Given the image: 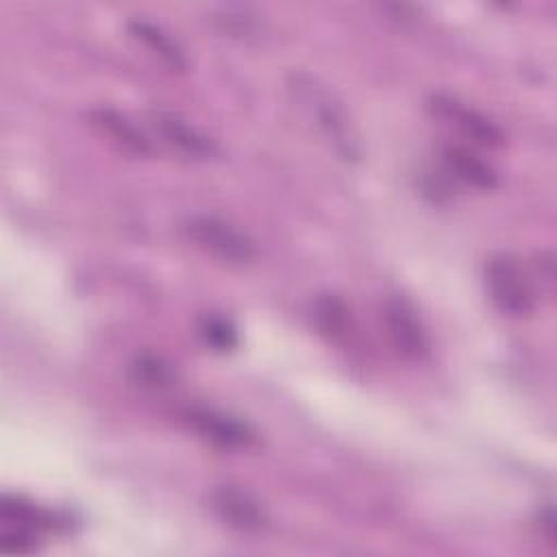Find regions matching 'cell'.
<instances>
[{"instance_id": "cell-15", "label": "cell", "mask_w": 557, "mask_h": 557, "mask_svg": "<svg viewBox=\"0 0 557 557\" xmlns=\"http://www.w3.org/2000/svg\"><path fill=\"white\" fill-rule=\"evenodd\" d=\"M35 531L11 527L0 535V550L2 553H30L35 550Z\"/></svg>"}, {"instance_id": "cell-10", "label": "cell", "mask_w": 557, "mask_h": 557, "mask_svg": "<svg viewBox=\"0 0 557 557\" xmlns=\"http://www.w3.org/2000/svg\"><path fill=\"white\" fill-rule=\"evenodd\" d=\"M442 161H444V170L453 178H457V181H461V183H466L470 187L494 189L500 183L496 170L487 161H483L476 152H472V150H468L463 146H448V148H444Z\"/></svg>"}, {"instance_id": "cell-4", "label": "cell", "mask_w": 557, "mask_h": 557, "mask_svg": "<svg viewBox=\"0 0 557 557\" xmlns=\"http://www.w3.org/2000/svg\"><path fill=\"white\" fill-rule=\"evenodd\" d=\"M148 122L163 144L189 159H211L218 154L215 141L174 111L152 109Z\"/></svg>"}, {"instance_id": "cell-1", "label": "cell", "mask_w": 557, "mask_h": 557, "mask_svg": "<svg viewBox=\"0 0 557 557\" xmlns=\"http://www.w3.org/2000/svg\"><path fill=\"white\" fill-rule=\"evenodd\" d=\"M289 91L294 100L300 102V107L311 115V120H315V126L324 139L344 161L355 163L361 159L359 133L344 102L333 91L320 85L318 78L302 72L289 76Z\"/></svg>"}, {"instance_id": "cell-8", "label": "cell", "mask_w": 557, "mask_h": 557, "mask_svg": "<svg viewBox=\"0 0 557 557\" xmlns=\"http://www.w3.org/2000/svg\"><path fill=\"white\" fill-rule=\"evenodd\" d=\"M431 109L437 117L442 120H448L450 124H455L466 137L474 139L476 144L481 146H500L503 144V133L498 126H494L485 115H481L479 111L474 109H468L463 107L461 102H457L455 98L450 96H444V94H437L431 98Z\"/></svg>"}, {"instance_id": "cell-5", "label": "cell", "mask_w": 557, "mask_h": 557, "mask_svg": "<svg viewBox=\"0 0 557 557\" xmlns=\"http://www.w3.org/2000/svg\"><path fill=\"white\" fill-rule=\"evenodd\" d=\"M383 322L394 348L407 359H422L429 339L413 307L405 298H387L383 305Z\"/></svg>"}, {"instance_id": "cell-3", "label": "cell", "mask_w": 557, "mask_h": 557, "mask_svg": "<svg viewBox=\"0 0 557 557\" xmlns=\"http://www.w3.org/2000/svg\"><path fill=\"white\" fill-rule=\"evenodd\" d=\"M185 231L189 239L196 242V246L218 257L220 261L244 265L257 259L255 242L246 233L215 215H194L185 222Z\"/></svg>"}, {"instance_id": "cell-12", "label": "cell", "mask_w": 557, "mask_h": 557, "mask_svg": "<svg viewBox=\"0 0 557 557\" xmlns=\"http://www.w3.org/2000/svg\"><path fill=\"white\" fill-rule=\"evenodd\" d=\"M131 376L141 387L157 389V387L172 385L176 374H174V368L163 357L152 352H141L131 363Z\"/></svg>"}, {"instance_id": "cell-13", "label": "cell", "mask_w": 557, "mask_h": 557, "mask_svg": "<svg viewBox=\"0 0 557 557\" xmlns=\"http://www.w3.org/2000/svg\"><path fill=\"white\" fill-rule=\"evenodd\" d=\"M198 333H200L202 342L215 352H231L239 344L237 326L228 318L218 315V313H207L198 322Z\"/></svg>"}, {"instance_id": "cell-7", "label": "cell", "mask_w": 557, "mask_h": 557, "mask_svg": "<svg viewBox=\"0 0 557 557\" xmlns=\"http://www.w3.org/2000/svg\"><path fill=\"white\" fill-rule=\"evenodd\" d=\"M211 505L231 529L252 533L265 524V513L259 500L237 485L215 487V492L211 494Z\"/></svg>"}, {"instance_id": "cell-2", "label": "cell", "mask_w": 557, "mask_h": 557, "mask_svg": "<svg viewBox=\"0 0 557 557\" xmlns=\"http://www.w3.org/2000/svg\"><path fill=\"white\" fill-rule=\"evenodd\" d=\"M485 289L498 311L511 318L535 309V289L524 268L507 252L492 255L485 263Z\"/></svg>"}, {"instance_id": "cell-9", "label": "cell", "mask_w": 557, "mask_h": 557, "mask_svg": "<svg viewBox=\"0 0 557 557\" xmlns=\"http://www.w3.org/2000/svg\"><path fill=\"white\" fill-rule=\"evenodd\" d=\"M91 124L107 135L120 150L133 154V157H150L154 152L152 141L141 133L139 126H135L124 113L111 107H96L89 111Z\"/></svg>"}, {"instance_id": "cell-14", "label": "cell", "mask_w": 557, "mask_h": 557, "mask_svg": "<svg viewBox=\"0 0 557 557\" xmlns=\"http://www.w3.org/2000/svg\"><path fill=\"white\" fill-rule=\"evenodd\" d=\"M313 320H315L320 333H324L326 337H339V335L346 333L348 309L337 296L324 294L315 300Z\"/></svg>"}, {"instance_id": "cell-6", "label": "cell", "mask_w": 557, "mask_h": 557, "mask_svg": "<svg viewBox=\"0 0 557 557\" xmlns=\"http://www.w3.org/2000/svg\"><path fill=\"white\" fill-rule=\"evenodd\" d=\"M187 422L200 437L220 448H248L257 442L255 431L246 422L222 411L191 409Z\"/></svg>"}, {"instance_id": "cell-11", "label": "cell", "mask_w": 557, "mask_h": 557, "mask_svg": "<svg viewBox=\"0 0 557 557\" xmlns=\"http://www.w3.org/2000/svg\"><path fill=\"white\" fill-rule=\"evenodd\" d=\"M126 28H128V33H131L139 44H144L168 70H172V72H183V70L187 67V59H185L183 50L178 48V44H176L170 35H165L159 26H154V24H150V22L137 17V20H131V22L126 24Z\"/></svg>"}]
</instances>
